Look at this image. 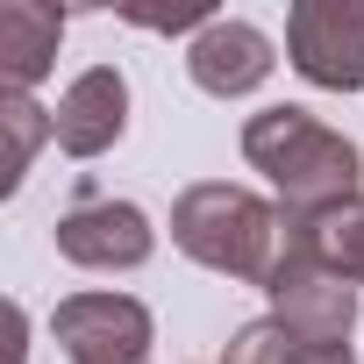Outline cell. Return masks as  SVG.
Segmentation results:
<instances>
[{"mask_svg":"<svg viewBox=\"0 0 364 364\" xmlns=\"http://www.w3.org/2000/svg\"><path fill=\"white\" fill-rule=\"evenodd\" d=\"M264 293H272V321H286L307 350H336V343H350V321H357V286L307 243V236H293L286 229V250H279V264H272V279H264Z\"/></svg>","mask_w":364,"mask_h":364,"instance_id":"cell-3","label":"cell"},{"mask_svg":"<svg viewBox=\"0 0 364 364\" xmlns=\"http://www.w3.org/2000/svg\"><path fill=\"white\" fill-rule=\"evenodd\" d=\"M293 236H307L350 286H364V200H350V208H336V215H321V222H286Z\"/></svg>","mask_w":364,"mask_h":364,"instance_id":"cell-10","label":"cell"},{"mask_svg":"<svg viewBox=\"0 0 364 364\" xmlns=\"http://www.w3.org/2000/svg\"><path fill=\"white\" fill-rule=\"evenodd\" d=\"M0 122H8V186H22V171H29L36 143L50 136V114H43L29 93H8V100H0Z\"/></svg>","mask_w":364,"mask_h":364,"instance_id":"cell-11","label":"cell"},{"mask_svg":"<svg viewBox=\"0 0 364 364\" xmlns=\"http://www.w3.org/2000/svg\"><path fill=\"white\" fill-rule=\"evenodd\" d=\"M171 243L186 257H200L208 272L264 286L272 264H279V250H286V229L243 186H193V193H178V208H171Z\"/></svg>","mask_w":364,"mask_h":364,"instance_id":"cell-2","label":"cell"},{"mask_svg":"<svg viewBox=\"0 0 364 364\" xmlns=\"http://www.w3.org/2000/svg\"><path fill=\"white\" fill-rule=\"evenodd\" d=\"M300 336L286 328V321H250L236 343H229V364H300Z\"/></svg>","mask_w":364,"mask_h":364,"instance_id":"cell-12","label":"cell"},{"mask_svg":"<svg viewBox=\"0 0 364 364\" xmlns=\"http://www.w3.org/2000/svg\"><path fill=\"white\" fill-rule=\"evenodd\" d=\"M58 36H65V15L43 8V0H8L0 8V72H8V93H29L50 72Z\"/></svg>","mask_w":364,"mask_h":364,"instance_id":"cell-9","label":"cell"},{"mask_svg":"<svg viewBox=\"0 0 364 364\" xmlns=\"http://www.w3.org/2000/svg\"><path fill=\"white\" fill-rule=\"evenodd\" d=\"M122 122H129V86H122L114 65H93V72H79V79L65 86V100H58V114H50V136H58V150H72V157H100V150L122 136Z\"/></svg>","mask_w":364,"mask_h":364,"instance_id":"cell-8","label":"cell"},{"mask_svg":"<svg viewBox=\"0 0 364 364\" xmlns=\"http://www.w3.org/2000/svg\"><path fill=\"white\" fill-rule=\"evenodd\" d=\"M58 250L86 272H136L150 257V222L129 200H79L58 222Z\"/></svg>","mask_w":364,"mask_h":364,"instance_id":"cell-7","label":"cell"},{"mask_svg":"<svg viewBox=\"0 0 364 364\" xmlns=\"http://www.w3.org/2000/svg\"><path fill=\"white\" fill-rule=\"evenodd\" d=\"M243 157L286 193V222H321L357 200V143L307 107H264L243 129Z\"/></svg>","mask_w":364,"mask_h":364,"instance_id":"cell-1","label":"cell"},{"mask_svg":"<svg viewBox=\"0 0 364 364\" xmlns=\"http://www.w3.org/2000/svg\"><path fill=\"white\" fill-rule=\"evenodd\" d=\"M286 50L307 86L357 93L364 86V8L357 0H300L286 15Z\"/></svg>","mask_w":364,"mask_h":364,"instance_id":"cell-4","label":"cell"},{"mask_svg":"<svg viewBox=\"0 0 364 364\" xmlns=\"http://www.w3.org/2000/svg\"><path fill=\"white\" fill-rule=\"evenodd\" d=\"M300 364H350V343H336V350H300Z\"/></svg>","mask_w":364,"mask_h":364,"instance_id":"cell-14","label":"cell"},{"mask_svg":"<svg viewBox=\"0 0 364 364\" xmlns=\"http://www.w3.org/2000/svg\"><path fill=\"white\" fill-rule=\"evenodd\" d=\"M122 22H136V29H208L215 15L193 0V8H122Z\"/></svg>","mask_w":364,"mask_h":364,"instance_id":"cell-13","label":"cell"},{"mask_svg":"<svg viewBox=\"0 0 364 364\" xmlns=\"http://www.w3.org/2000/svg\"><path fill=\"white\" fill-rule=\"evenodd\" d=\"M72 364H143L150 357V314L129 293H79L50 314Z\"/></svg>","mask_w":364,"mask_h":364,"instance_id":"cell-5","label":"cell"},{"mask_svg":"<svg viewBox=\"0 0 364 364\" xmlns=\"http://www.w3.org/2000/svg\"><path fill=\"white\" fill-rule=\"evenodd\" d=\"M272 36L264 29H250V22H208L193 43H186V72H193V86L200 93H215V100H243V93H257L264 79H272Z\"/></svg>","mask_w":364,"mask_h":364,"instance_id":"cell-6","label":"cell"}]
</instances>
